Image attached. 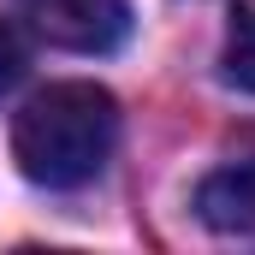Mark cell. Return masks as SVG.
Here are the masks:
<instances>
[{
  "label": "cell",
  "instance_id": "6da1fadb",
  "mask_svg": "<svg viewBox=\"0 0 255 255\" xmlns=\"http://www.w3.org/2000/svg\"><path fill=\"white\" fill-rule=\"evenodd\" d=\"M119 142V101L101 83H48L12 119V160L30 184L77 190Z\"/></svg>",
  "mask_w": 255,
  "mask_h": 255
},
{
  "label": "cell",
  "instance_id": "7a4b0ae2",
  "mask_svg": "<svg viewBox=\"0 0 255 255\" xmlns=\"http://www.w3.org/2000/svg\"><path fill=\"white\" fill-rule=\"evenodd\" d=\"M18 6L36 24V36L65 54H107V48H119L130 24L125 0H18Z\"/></svg>",
  "mask_w": 255,
  "mask_h": 255
},
{
  "label": "cell",
  "instance_id": "3957f363",
  "mask_svg": "<svg viewBox=\"0 0 255 255\" xmlns=\"http://www.w3.org/2000/svg\"><path fill=\"white\" fill-rule=\"evenodd\" d=\"M196 214L214 232H255V142L196 184Z\"/></svg>",
  "mask_w": 255,
  "mask_h": 255
},
{
  "label": "cell",
  "instance_id": "277c9868",
  "mask_svg": "<svg viewBox=\"0 0 255 255\" xmlns=\"http://www.w3.org/2000/svg\"><path fill=\"white\" fill-rule=\"evenodd\" d=\"M220 71H226L232 89L255 95V0H232V24H226Z\"/></svg>",
  "mask_w": 255,
  "mask_h": 255
},
{
  "label": "cell",
  "instance_id": "5b68a950",
  "mask_svg": "<svg viewBox=\"0 0 255 255\" xmlns=\"http://www.w3.org/2000/svg\"><path fill=\"white\" fill-rule=\"evenodd\" d=\"M24 65H30V54H24V36H18V30L0 18V95H6V89L24 77Z\"/></svg>",
  "mask_w": 255,
  "mask_h": 255
}]
</instances>
